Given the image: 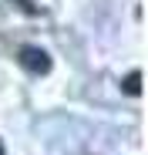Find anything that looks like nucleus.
I'll return each mask as SVG.
<instances>
[{"label": "nucleus", "instance_id": "obj_1", "mask_svg": "<svg viewBox=\"0 0 148 155\" xmlns=\"http://www.w3.org/2000/svg\"><path fill=\"white\" fill-rule=\"evenodd\" d=\"M20 64L27 68L31 74H47L51 71V58H47V51H40V47H20Z\"/></svg>", "mask_w": 148, "mask_h": 155}, {"label": "nucleus", "instance_id": "obj_2", "mask_svg": "<svg viewBox=\"0 0 148 155\" xmlns=\"http://www.w3.org/2000/svg\"><path fill=\"white\" fill-rule=\"evenodd\" d=\"M125 91H128V94H138V91H141V74H138V71H131V74L125 78Z\"/></svg>", "mask_w": 148, "mask_h": 155}, {"label": "nucleus", "instance_id": "obj_3", "mask_svg": "<svg viewBox=\"0 0 148 155\" xmlns=\"http://www.w3.org/2000/svg\"><path fill=\"white\" fill-rule=\"evenodd\" d=\"M0 155H4V145H0Z\"/></svg>", "mask_w": 148, "mask_h": 155}]
</instances>
